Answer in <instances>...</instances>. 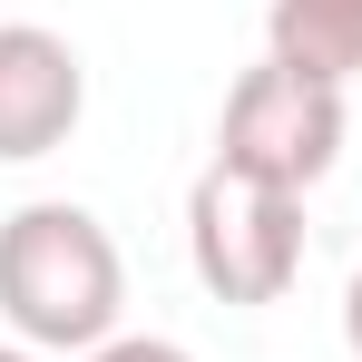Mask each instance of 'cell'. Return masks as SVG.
I'll list each match as a JSON object with an SVG mask.
<instances>
[{
    "mask_svg": "<svg viewBox=\"0 0 362 362\" xmlns=\"http://www.w3.org/2000/svg\"><path fill=\"white\" fill-rule=\"evenodd\" d=\"M118 313H127V264L88 206L40 196L0 216V323L30 353H98L118 343Z\"/></svg>",
    "mask_w": 362,
    "mask_h": 362,
    "instance_id": "obj_1",
    "label": "cell"
},
{
    "mask_svg": "<svg viewBox=\"0 0 362 362\" xmlns=\"http://www.w3.org/2000/svg\"><path fill=\"white\" fill-rule=\"evenodd\" d=\"M186 264L216 303H284L303 274V196L235 167H206L186 196Z\"/></svg>",
    "mask_w": 362,
    "mask_h": 362,
    "instance_id": "obj_2",
    "label": "cell"
},
{
    "mask_svg": "<svg viewBox=\"0 0 362 362\" xmlns=\"http://www.w3.org/2000/svg\"><path fill=\"white\" fill-rule=\"evenodd\" d=\"M333 157H343V88L333 78H313V69H245L235 88H226V118H216V167H235V177H264L303 196V186L333 177Z\"/></svg>",
    "mask_w": 362,
    "mask_h": 362,
    "instance_id": "obj_3",
    "label": "cell"
},
{
    "mask_svg": "<svg viewBox=\"0 0 362 362\" xmlns=\"http://www.w3.org/2000/svg\"><path fill=\"white\" fill-rule=\"evenodd\" d=\"M88 118V69L59 30L40 20H0V167H30L69 147Z\"/></svg>",
    "mask_w": 362,
    "mask_h": 362,
    "instance_id": "obj_4",
    "label": "cell"
},
{
    "mask_svg": "<svg viewBox=\"0 0 362 362\" xmlns=\"http://www.w3.org/2000/svg\"><path fill=\"white\" fill-rule=\"evenodd\" d=\"M264 59L313 69V78H362V0H264Z\"/></svg>",
    "mask_w": 362,
    "mask_h": 362,
    "instance_id": "obj_5",
    "label": "cell"
},
{
    "mask_svg": "<svg viewBox=\"0 0 362 362\" xmlns=\"http://www.w3.org/2000/svg\"><path fill=\"white\" fill-rule=\"evenodd\" d=\"M88 362H196L186 343H167V333H118V343H98Z\"/></svg>",
    "mask_w": 362,
    "mask_h": 362,
    "instance_id": "obj_6",
    "label": "cell"
},
{
    "mask_svg": "<svg viewBox=\"0 0 362 362\" xmlns=\"http://www.w3.org/2000/svg\"><path fill=\"white\" fill-rule=\"evenodd\" d=\"M343 343H353V362H362V274H353V294H343Z\"/></svg>",
    "mask_w": 362,
    "mask_h": 362,
    "instance_id": "obj_7",
    "label": "cell"
},
{
    "mask_svg": "<svg viewBox=\"0 0 362 362\" xmlns=\"http://www.w3.org/2000/svg\"><path fill=\"white\" fill-rule=\"evenodd\" d=\"M0 362H40V353H30V343H0Z\"/></svg>",
    "mask_w": 362,
    "mask_h": 362,
    "instance_id": "obj_8",
    "label": "cell"
}]
</instances>
